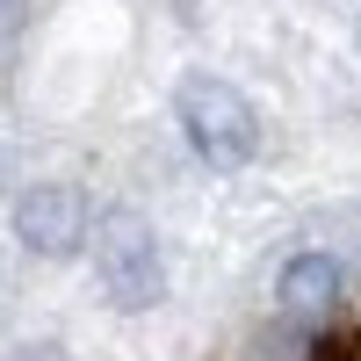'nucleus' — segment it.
Listing matches in <instances>:
<instances>
[{
    "mask_svg": "<svg viewBox=\"0 0 361 361\" xmlns=\"http://www.w3.org/2000/svg\"><path fill=\"white\" fill-rule=\"evenodd\" d=\"M318 361H361V340H354V333H340V340H325V347H318Z\"/></svg>",
    "mask_w": 361,
    "mask_h": 361,
    "instance_id": "nucleus-6",
    "label": "nucleus"
},
{
    "mask_svg": "<svg viewBox=\"0 0 361 361\" xmlns=\"http://www.w3.org/2000/svg\"><path fill=\"white\" fill-rule=\"evenodd\" d=\"M173 116H180V137H188V152L217 173H238L253 166L260 152V116L253 102L238 94L231 80H209V73H188L173 87Z\"/></svg>",
    "mask_w": 361,
    "mask_h": 361,
    "instance_id": "nucleus-1",
    "label": "nucleus"
},
{
    "mask_svg": "<svg viewBox=\"0 0 361 361\" xmlns=\"http://www.w3.org/2000/svg\"><path fill=\"white\" fill-rule=\"evenodd\" d=\"M87 246H94V275H102L116 311H152L166 296L159 238H152V224H145L137 209H102L94 231H87Z\"/></svg>",
    "mask_w": 361,
    "mask_h": 361,
    "instance_id": "nucleus-2",
    "label": "nucleus"
},
{
    "mask_svg": "<svg viewBox=\"0 0 361 361\" xmlns=\"http://www.w3.org/2000/svg\"><path fill=\"white\" fill-rule=\"evenodd\" d=\"M354 44H361V29H354Z\"/></svg>",
    "mask_w": 361,
    "mask_h": 361,
    "instance_id": "nucleus-7",
    "label": "nucleus"
},
{
    "mask_svg": "<svg viewBox=\"0 0 361 361\" xmlns=\"http://www.w3.org/2000/svg\"><path fill=\"white\" fill-rule=\"evenodd\" d=\"M87 231H94V217H87V195L73 188V180H37V188L15 195V238H22L37 260L80 253Z\"/></svg>",
    "mask_w": 361,
    "mask_h": 361,
    "instance_id": "nucleus-3",
    "label": "nucleus"
},
{
    "mask_svg": "<svg viewBox=\"0 0 361 361\" xmlns=\"http://www.w3.org/2000/svg\"><path fill=\"white\" fill-rule=\"evenodd\" d=\"M22 44V0H0V58Z\"/></svg>",
    "mask_w": 361,
    "mask_h": 361,
    "instance_id": "nucleus-5",
    "label": "nucleus"
},
{
    "mask_svg": "<svg viewBox=\"0 0 361 361\" xmlns=\"http://www.w3.org/2000/svg\"><path fill=\"white\" fill-rule=\"evenodd\" d=\"M340 260L333 253H296L289 267H282V311H296V318H325V311H333L340 304Z\"/></svg>",
    "mask_w": 361,
    "mask_h": 361,
    "instance_id": "nucleus-4",
    "label": "nucleus"
}]
</instances>
